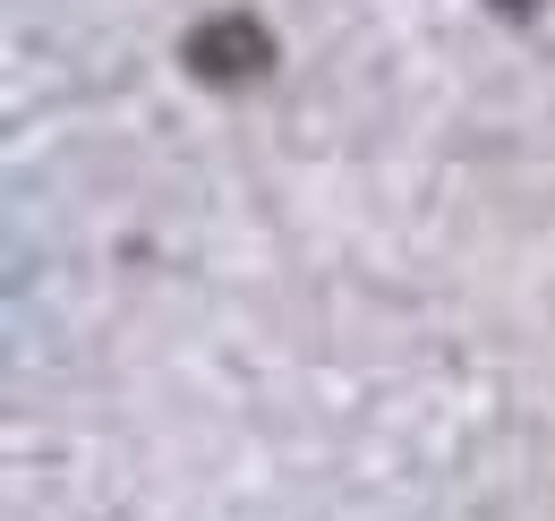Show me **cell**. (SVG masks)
Returning a JSON list of instances; mask_svg holds the SVG:
<instances>
[{
	"instance_id": "1",
	"label": "cell",
	"mask_w": 555,
	"mask_h": 521,
	"mask_svg": "<svg viewBox=\"0 0 555 521\" xmlns=\"http://www.w3.org/2000/svg\"><path fill=\"white\" fill-rule=\"evenodd\" d=\"M282 43L266 17H248V9H214V17H197L189 35H180V68L197 77V86H257V77H274Z\"/></svg>"
},
{
	"instance_id": "2",
	"label": "cell",
	"mask_w": 555,
	"mask_h": 521,
	"mask_svg": "<svg viewBox=\"0 0 555 521\" xmlns=\"http://www.w3.org/2000/svg\"><path fill=\"white\" fill-rule=\"evenodd\" d=\"M487 9H495V17H504V26H530V17H539V9H547V0H487Z\"/></svg>"
}]
</instances>
